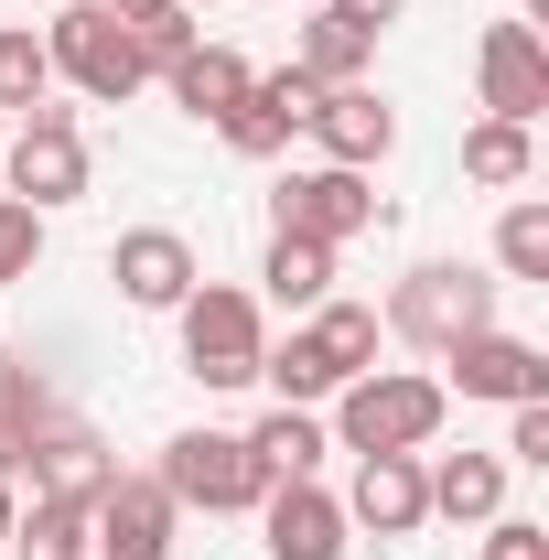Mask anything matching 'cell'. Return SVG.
<instances>
[{"label":"cell","instance_id":"cell-3","mask_svg":"<svg viewBox=\"0 0 549 560\" xmlns=\"http://www.w3.org/2000/svg\"><path fill=\"white\" fill-rule=\"evenodd\" d=\"M173 324H184V377H206V388H248V377H259V346H270L259 291H237V280H195V291L173 302Z\"/></svg>","mask_w":549,"mask_h":560},{"label":"cell","instance_id":"cell-26","mask_svg":"<svg viewBox=\"0 0 549 560\" xmlns=\"http://www.w3.org/2000/svg\"><path fill=\"white\" fill-rule=\"evenodd\" d=\"M0 560H86V506L33 495V506L11 517V550H0Z\"/></svg>","mask_w":549,"mask_h":560},{"label":"cell","instance_id":"cell-1","mask_svg":"<svg viewBox=\"0 0 549 560\" xmlns=\"http://www.w3.org/2000/svg\"><path fill=\"white\" fill-rule=\"evenodd\" d=\"M442 410H453L442 377H420V366H366V377L335 388V453H431Z\"/></svg>","mask_w":549,"mask_h":560},{"label":"cell","instance_id":"cell-32","mask_svg":"<svg viewBox=\"0 0 549 560\" xmlns=\"http://www.w3.org/2000/svg\"><path fill=\"white\" fill-rule=\"evenodd\" d=\"M484 560H549L539 517H484Z\"/></svg>","mask_w":549,"mask_h":560},{"label":"cell","instance_id":"cell-22","mask_svg":"<svg viewBox=\"0 0 549 560\" xmlns=\"http://www.w3.org/2000/svg\"><path fill=\"white\" fill-rule=\"evenodd\" d=\"M528 173H539V130H517V119H475V130H464V184H495V195H506V184H528Z\"/></svg>","mask_w":549,"mask_h":560},{"label":"cell","instance_id":"cell-13","mask_svg":"<svg viewBox=\"0 0 549 560\" xmlns=\"http://www.w3.org/2000/svg\"><path fill=\"white\" fill-rule=\"evenodd\" d=\"M108 280H119V302H130V313H173V302L206 280V259H195V237H184V226H130V237L108 248Z\"/></svg>","mask_w":549,"mask_h":560},{"label":"cell","instance_id":"cell-15","mask_svg":"<svg viewBox=\"0 0 549 560\" xmlns=\"http://www.w3.org/2000/svg\"><path fill=\"white\" fill-rule=\"evenodd\" d=\"M248 517H259L270 560H344V506H335L324 486H313V475H280V486L259 495Z\"/></svg>","mask_w":549,"mask_h":560},{"label":"cell","instance_id":"cell-18","mask_svg":"<svg viewBox=\"0 0 549 560\" xmlns=\"http://www.w3.org/2000/svg\"><path fill=\"white\" fill-rule=\"evenodd\" d=\"M248 75H259V66H248L237 44H195V55L162 75V86H173V108H184V119H206V130H215V119L248 97Z\"/></svg>","mask_w":549,"mask_h":560},{"label":"cell","instance_id":"cell-5","mask_svg":"<svg viewBox=\"0 0 549 560\" xmlns=\"http://www.w3.org/2000/svg\"><path fill=\"white\" fill-rule=\"evenodd\" d=\"M0 184L22 195L33 215H55V206H75L86 184H97V162H86V130H75V108H22L11 119V140H0Z\"/></svg>","mask_w":549,"mask_h":560},{"label":"cell","instance_id":"cell-27","mask_svg":"<svg viewBox=\"0 0 549 560\" xmlns=\"http://www.w3.org/2000/svg\"><path fill=\"white\" fill-rule=\"evenodd\" d=\"M44 97H55L44 33H33V22H0V119H22V108H44Z\"/></svg>","mask_w":549,"mask_h":560},{"label":"cell","instance_id":"cell-8","mask_svg":"<svg viewBox=\"0 0 549 560\" xmlns=\"http://www.w3.org/2000/svg\"><path fill=\"white\" fill-rule=\"evenodd\" d=\"M475 108H484V119H517V130L549 119V44H539V22H484V44H475Z\"/></svg>","mask_w":549,"mask_h":560},{"label":"cell","instance_id":"cell-10","mask_svg":"<svg viewBox=\"0 0 549 560\" xmlns=\"http://www.w3.org/2000/svg\"><path fill=\"white\" fill-rule=\"evenodd\" d=\"M313 108H324V86L302 66H280V75H248V97L215 119V140L237 151V162H280L291 151V130H313Z\"/></svg>","mask_w":549,"mask_h":560},{"label":"cell","instance_id":"cell-11","mask_svg":"<svg viewBox=\"0 0 549 560\" xmlns=\"http://www.w3.org/2000/svg\"><path fill=\"white\" fill-rule=\"evenodd\" d=\"M442 388L517 410V399H549V355L528 346V335H506V324H484V335H464V346L442 355Z\"/></svg>","mask_w":549,"mask_h":560},{"label":"cell","instance_id":"cell-38","mask_svg":"<svg viewBox=\"0 0 549 560\" xmlns=\"http://www.w3.org/2000/svg\"><path fill=\"white\" fill-rule=\"evenodd\" d=\"M184 11H195V0H184Z\"/></svg>","mask_w":549,"mask_h":560},{"label":"cell","instance_id":"cell-23","mask_svg":"<svg viewBox=\"0 0 549 560\" xmlns=\"http://www.w3.org/2000/svg\"><path fill=\"white\" fill-rule=\"evenodd\" d=\"M280 313H313V302H335V248H313V237H270V259H259Z\"/></svg>","mask_w":549,"mask_h":560},{"label":"cell","instance_id":"cell-19","mask_svg":"<svg viewBox=\"0 0 549 560\" xmlns=\"http://www.w3.org/2000/svg\"><path fill=\"white\" fill-rule=\"evenodd\" d=\"M44 420H55V388H44V366L0 346V475H11V486H22V453H33V431H44Z\"/></svg>","mask_w":549,"mask_h":560},{"label":"cell","instance_id":"cell-7","mask_svg":"<svg viewBox=\"0 0 549 560\" xmlns=\"http://www.w3.org/2000/svg\"><path fill=\"white\" fill-rule=\"evenodd\" d=\"M270 215H280L270 237H313V248H344V237L388 226V206L366 195V173H344V162H313V173H280Z\"/></svg>","mask_w":549,"mask_h":560},{"label":"cell","instance_id":"cell-12","mask_svg":"<svg viewBox=\"0 0 549 560\" xmlns=\"http://www.w3.org/2000/svg\"><path fill=\"white\" fill-rule=\"evenodd\" d=\"M22 475H33V495H55V506H97V495H108V475H119V453H108V431H86V420L55 410L44 431H33Z\"/></svg>","mask_w":549,"mask_h":560},{"label":"cell","instance_id":"cell-30","mask_svg":"<svg viewBox=\"0 0 549 560\" xmlns=\"http://www.w3.org/2000/svg\"><path fill=\"white\" fill-rule=\"evenodd\" d=\"M33 259H44V215L22 206V195H0V291L33 280Z\"/></svg>","mask_w":549,"mask_h":560},{"label":"cell","instance_id":"cell-34","mask_svg":"<svg viewBox=\"0 0 549 560\" xmlns=\"http://www.w3.org/2000/svg\"><path fill=\"white\" fill-rule=\"evenodd\" d=\"M108 22H151V11H173V0H97Z\"/></svg>","mask_w":549,"mask_h":560},{"label":"cell","instance_id":"cell-2","mask_svg":"<svg viewBox=\"0 0 549 560\" xmlns=\"http://www.w3.org/2000/svg\"><path fill=\"white\" fill-rule=\"evenodd\" d=\"M399 346H420V355H453L464 335H484L495 324V280L484 270H464V259H420L399 291H388V313H377Z\"/></svg>","mask_w":549,"mask_h":560},{"label":"cell","instance_id":"cell-35","mask_svg":"<svg viewBox=\"0 0 549 560\" xmlns=\"http://www.w3.org/2000/svg\"><path fill=\"white\" fill-rule=\"evenodd\" d=\"M11 517H22V486L0 475V550H11Z\"/></svg>","mask_w":549,"mask_h":560},{"label":"cell","instance_id":"cell-37","mask_svg":"<svg viewBox=\"0 0 549 560\" xmlns=\"http://www.w3.org/2000/svg\"><path fill=\"white\" fill-rule=\"evenodd\" d=\"M0 140H11V119H0Z\"/></svg>","mask_w":549,"mask_h":560},{"label":"cell","instance_id":"cell-6","mask_svg":"<svg viewBox=\"0 0 549 560\" xmlns=\"http://www.w3.org/2000/svg\"><path fill=\"white\" fill-rule=\"evenodd\" d=\"M151 475H162L173 506H206V517H248V506L270 495L259 453H248V431H173Z\"/></svg>","mask_w":549,"mask_h":560},{"label":"cell","instance_id":"cell-4","mask_svg":"<svg viewBox=\"0 0 549 560\" xmlns=\"http://www.w3.org/2000/svg\"><path fill=\"white\" fill-rule=\"evenodd\" d=\"M44 66L66 75L75 97H97V108H119V97H140L151 86V66H140L130 22H108L97 0H55V22H44Z\"/></svg>","mask_w":549,"mask_h":560},{"label":"cell","instance_id":"cell-16","mask_svg":"<svg viewBox=\"0 0 549 560\" xmlns=\"http://www.w3.org/2000/svg\"><path fill=\"white\" fill-rule=\"evenodd\" d=\"M313 140H324V162H344V173H377V162L399 151V108H388L377 86H324Z\"/></svg>","mask_w":549,"mask_h":560},{"label":"cell","instance_id":"cell-25","mask_svg":"<svg viewBox=\"0 0 549 560\" xmlns=\"http://www.w3.org/2000/svg\"><path fill=\"white\" fill-rule=\"evenodd\" d=\"M302 335L324 346V366H335V377H366V366H377V335H388V324H377L366 302H313V324H302Z\"/></svg>","mask_w":549,"mask_h":560},{"label":"cell","instance_id":"cell-31","mask_svg":"<svg viewBox=\"0 0 549 560\" xmlns=\"http://www.w3.org/2000/svg\"><path fill=\"white\" fill-rule=\"evenodd\" d=\"M506 464H539L549 475V399H517L506 410Z\"/></svg>","mask_w":549,"mask_h":560},{"label":"cell","instance_id":"cell-24","mask_svg":"<svg viewBox=\"0 0 549 560\" xmlns=\"http://www.w3.org/2000/svg\"><path fill=\"white\" fill-rule=\"evenodd\" d=\"M259 377L280 388V410H313V399H335V388H344L335 366H324V346H313L302 324H291L280 346H259Z\"/></svg>","mask_w":549,"mask_h":560},{"label":"cell","instance_id":"cell-17","mask_svg":"<svg viewBox=\"0 0 549 560\" xmlns=\"http://www.w3.org/2000/svg\"><path fill=\"white\" fill-rule=\"evenodd\" d=\"M420 486H431V517L484 528L506 517V453H420Z\"/></svg>","mask_w":549,"mask_h":560},{"label":"cell","instance_id":"cell-36","mask_svg":"<svg viewBox=\"0 0 549 560\" xmlns=\"http://www.w3.org/2000/svg\"><path fill=\"white\" fill-rule=\"evenodd\" d=\"M517 11H528V22H549V0H517Z\"/></svg>","mask_w":549,"mask_h":560},{"label":"cell","instance_id":"cell-33","mask_svg":"<svg viewBox=\"0 0 549 560\" xmlns=\"http://www.w3.org/2000/svg\"><path fill=\"white\" fill-rule=\"evenodd\" d=\"M324 11H335V22H355V33H388L410 0H324Z\"/></svg>","mask_w":549,"mask_h":560},{"label":"cell","instance_id":"cell-21","mask_svg":"<svg viewBox=\"0 0 549 560\" xmlns=\"http://www.w3.org/2000/svg\"><path fill=\"white\" fill-rule=\"evenodd\" d=\"M248 453H259V475H324V453H335V431H324V420L313 410H270L259 420V431H248Z\"/></svg>","mask_w":549,"mask_h":560},{"label":"cell","instance_id":"cell-28","mask_svg":"<svg viewBox=\"0 0 549 560\" xmlns=\"http://www.w3.org/2000/svg\"><path fill=\"white\" fill-rule=\"evenodd\" d=\"M495 270L528 280V291H549V206L539 195H517V206L495 215Z\"/></svg>","mask_w":549,"mask_h":560},{"label":"cell","instance_id":"cell-9","mask_svg":"<svg viewBox=\"0 0 549 560\" xmlns=\"http://www.w3.org/2000/svg\"><path fill=\"white\" fill-rule=\"evenodd\" d=\"M184 506L162 495V475H108V495L86 506V560H173Z\"/></svg>","mask_w":549,"mask_h":560},{"label":"cell","instance_id":"cell-20","mask_svg":"<svg viewBox=\"0 0 549 560\" xmlns=\"http://www.w3.org/2000/svg\"><path fill=\"white\" fill-rule=\"evenodd\" d=\"M291 66L313 75V86H366V66H377V33H355V22H335V11H313V22L291 33Z\"/></svg>","mask_w":549,"mask_h":560},{"label":"cell","instance_id":"cell-29","mask_svg":"<svg viewBox=\"0 0 549 560\" xmlns=\"http://www.w3.org/2000/svg\"><path fill=\"white\" fill-rule=\"evenodd\" d=\"M130 44H140V66H151V75H173L184 55H195V44H206V33H195V11L173 0V11H151V22H130Z\"/></svg>","mask_w":549,"mask_h":560},{"label":"cell","instance_id":"cell-14","mask_svg":"<svg viewBox=\"0 0 549 560\" xmlns=\"http://www.w3.org/2000/svg\"><path fill=\"white\" fill-rule=\"evenodd\" d=\"M344 528H377V539H420L431 528V486H420V453H355V486L335 495Z\"/></svg>","mask_w":549,"mask_h":560}]
</instances>
